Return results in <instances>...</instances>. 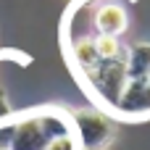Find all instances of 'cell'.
<instances>
[{"label": "cell", "mask_w": 150, "mask_h": 150, "mask_svg": "<svg viewBox=\"0 0 150 150\" xmlns=\"http://www.w3.org/2000/svg\"><path fill=\"white\" fill-rule=\"evenodd\" d=\"M92 42H95V50H98L100 61L121 58V55H127V50H129V45H124L121 37H111V34H95Z\"/></svg>", "instance_id": "cell-5"}, {"label": "cell", "mask_w": 150, "mask_h": 150, "mask_svg": "<svg viewBox=\"0 0 150 150\" xmlns=\"http://www.w3.org/2000/svg\"><path fill=\"white\" fill-rule=\"evenodd\" d=\"M13 132H16V113L5 121H0V150H11L13 142Z\"/></svg>", "instance_id": "cell-6"}, {"label": "cell", "mask_w": 150, "mask_h": 150, "mask_svg": "<svg viewBox=\"0 0 150 150\" xmlns=\"http://www.w3.org/2000/svg\"><path fill=\"white\" fill-rule=\"evenodd\" d=\"M74 137L82 150H108L116 142V119L100 108H69Z\"/></svg>", "instance_id": "cell-2"}, {"label": "cell", "mask_w": 150, "mask_h": 150, "mask_svg": "<svg viewBox=\"0 0 150 150\" xmlns=\"http://www.w3.org/2000/svg\"><path fill=\"white\" fill-rule=\"evenodd\" d=\"M113 119H127V121L150 119V71L127 79V87L113 111Z\"/></svg>", "instance_id": "cell-3"}, {"label": "cell", "mask_w": 150, "mask_h": 150, "mask_svg": "<svg viewBox=\"0 0 150 150\" xmlns=\"http://www.w3.org/2000/svg\"><path fill=\"white\" fill-rule=\"evenodd\" d=\"M45 150H82V148H79V140H76L74 134H63V137L50 140V145Z\"/></svg>", "instance_id": "cell-7"}, {"label": "cell", "mask_w": 150, "mask_h": 150, "mask_svg": "<svg viewBox=\"0 0 150 150\" xmlns=\"http://www.w3.org/2000/svg\"><path fill=\"white\" fill-rule=\"evenodd\" d=\"M50 132L45 129L42 121V111L32 108L24 113H16V132H13V142L11 150H45L50 145Z\"/></svg>", "instance_id": "cell-4"}, {"label": "cell", "mask_w": 150, "mask_h": 150, "mask_svg": "<svg viewBox=\"0 0 150 150\" xmlns=\"http://www.w3.org/2000/svg\"><path fill=\"white\" fill-rule=\"evenodd\" d=\"M127 79H129L127 76V55H121V58L100 61L92 71L79 76V84L100 111L113 116V111H116V105L121 100V92L127 87Z\"/></svg>", "instance_id": "cell-1"}]
</instances>
